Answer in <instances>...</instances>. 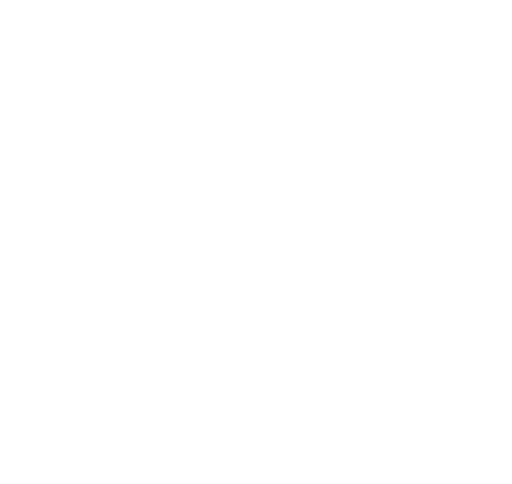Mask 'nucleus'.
<instances>
[]
</instances>
